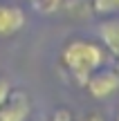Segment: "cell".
Listing matches in <instances>:
<instances>
[{
    "instance_id": "obj_1",
    "label": "cell",
    "mask_w": 119,
    "mask_h": 121,
    "mask_svg": "<svg viewBox=\"0 0 119 121\" xmlns=\"http://www.w3.org/2000/svg\"><path fill=\"white\" fill-rule=\"evenodd\" d=\"M61 63L72 76L79 81V85H85L90 74H94L99 67L106 65V49L101 45L85 38H74L63 47Z\"/></svg>"
},
{
    "instance_id": "obj_2",
    "label": "cell",
    "mask_w": 119,
    "mask_h": 121,
    "mask_svg": "<svg viewBox=\"0 0 119 121\" xmlns=\"http://www.w3.org/2000/svg\"><path fill=\"white\" fill-rule=\"evenodd\" d=\"M83 87L94 99H108L119 90V72L112 67H99L94 74H90Z\"/></svg>"
},
{
    "instance_id": "obj_3",
    "label": "cell",
    "mask_w": 119,
    "mask_h": 121,
    "mask_svg": "<svg viewBox=\"0 0 119 121\" xmlns=\"http://www.w3.org/2000/svg\"><path fill=\"white\" fill-rule=\"evenodd\" d=\"M31 117V101L27 92L11 90L9 99L0 105V121H27Z\"/></svg>"
},
{
    "instance_id": "obj_4",
    "label": "cell",
    "mask_w": 119,
    "mask_h": 121,
    "mask_svg": "<svg viewBox=\"0 0 119 121\" xmlns=\"http://www.w3.org/2000/svg\"><path fill=\"white\" fill-rule=\"evenodd\" d=\"M27 16L16 4H0V38H11L25 27Z\"/></svg>"
},
{
    "instance_id": "obj_5",
    "label": "cell",
    "mask_w": 119,
    "mask_h": 121,
    "mask_svg": "<svg viewBox=\"0 0 119 121\" xmlns=\"http://www.w3.org/2000/svg\"><path fill=\"white\" fill-rule=\"evenodd\" d=\"M99 38H101L103 49L110 56L119 58V18L117 16H108L99 25Z\"/></svg>"
},
{
    "instance_id": "obj_6",
    "label": "cell",
    "mask_w": 119,
    "mask_h": 121,
    "mask_svg": "<svg viewBox=\"0 0 119 121\" xmlns=\"http://www.w3.org/2000/svg\"><path fill=\"white\" fill-rule=\"evenodd\" d=\"M92 9L99 16H115L119 13V0H92Z\"/></svg>"
},
{
    "instance_id": "obj_7",
    "label": "cell",
    "mask_w": 119,
    "mask_h": 121,
    "mask_svg": "<svg viewBox=\"0 0 119 121\" xmlns=\"http://www.w3.org/2000/svg\"><path fill=\"white\" fill-rule=\"evenodd\" d=\"M31 2H34L43 13H52V11H56V9H58L61 0H31Z\"/></svg>"
},
{
    "instance_id": "obj_8",
    "label": "cell",
    "mask_w": 119,
    "mask_h": 121,
    "mask_svg": "<svg viewBox=\"0 0 119 121\" xmlns=\"http://www.w3.org/2000/svg\"><path fill=\"white\" fill-rule=\"evenodd\" d=\"M11 83H9V78H4V76H0V105L4 103V101L9 99V94H11Z\"/></svg>"
},
{
    "instance_id": "obj_9",
    "label": "cell",
    "mask_w": 119,
    "mask_h": 121,
    "mask_svg": "<svg viewBox=\"0 0 119 121\" xmlns=\"http://www.w3.org/2000/svg\"><path fill=\"white\" fill-rule=\"evenodd\" d=\"M52 121H74V117H72V112L67 108H58V110H54Z\"/></svg>"
},
{
    "instance_id": "obj_10",
    "label": "cell",
    "mask_w": 119,
    "mask_h": 121,
    "mask_svg": "<svg viewBox=\"0 0 119 121\" xmlns=\"http://www.w3.org/2000/svg\"><path fill=\"white\" fill-rule=\"evenodd\" d=\"M81 121H106V119H103L101 112H97V110H90V112H85L83 117H81Z\"/></svg>"
},
{
    "instance_id": "obj_11",
    "label": "cell",
    "mask_w": 119,
    "mask_h": 121,
    "mask_svg": "<svg viewBox=\"0 0 119 121\" xmlns=\"http://www.w3.org/2000/svg\"><path fill=\"white\" fill-rule=\"evenodd\" d=\"M115 121H119V108H117V119H115Z\"/></svg>"
}]
</instances>
